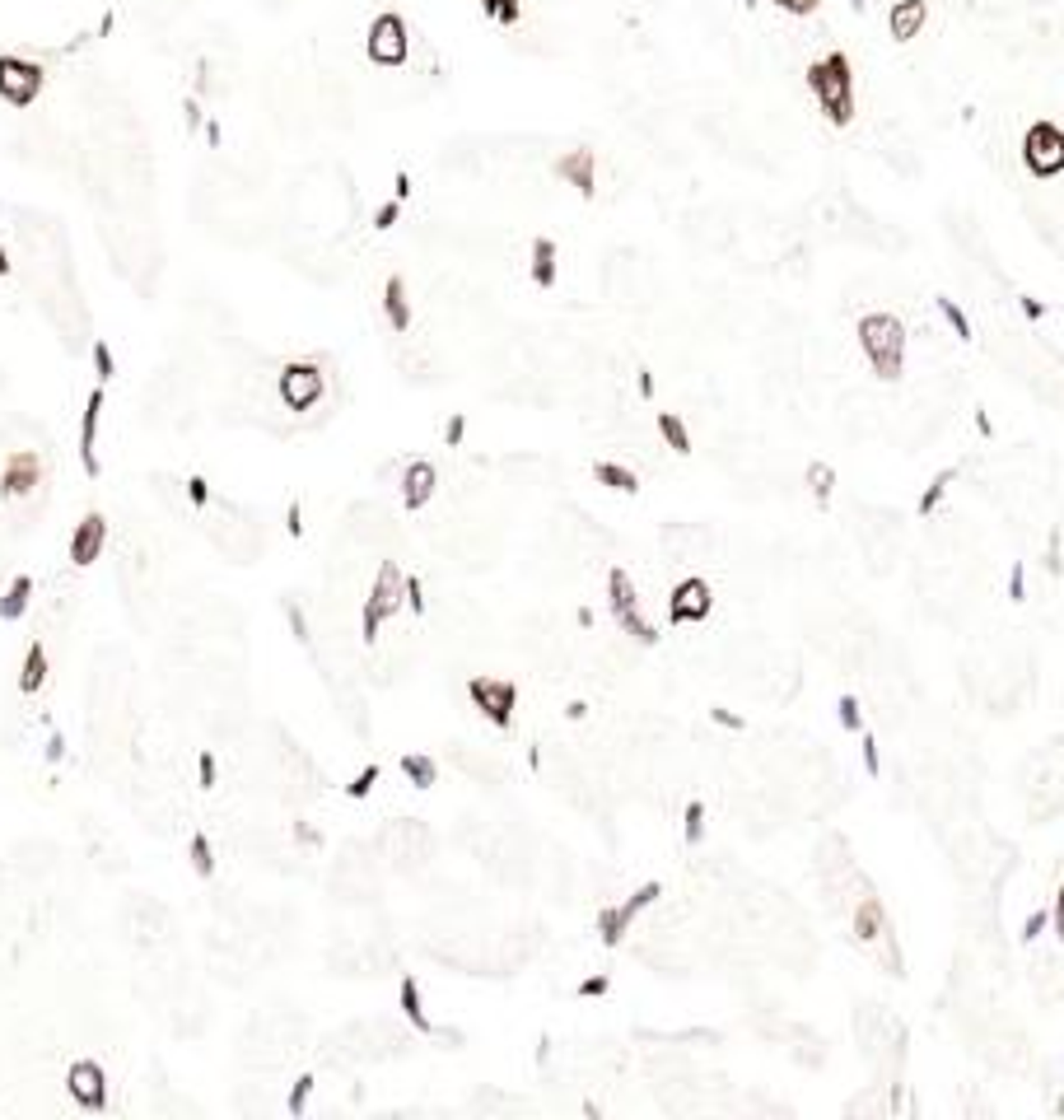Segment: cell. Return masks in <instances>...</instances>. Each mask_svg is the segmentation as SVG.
I'll return each instance as SVG.
<instances>
[{"mask_svg":"<svg viewBox=\"0 0 1064 1120\" xmlns=\"http://www.w3.org/2000/svg\"><path fill=\"white\" fill-rule=\"evenodd\" d=\"M808 89L817 94L826 122L850 127V117H854V75H850V57L841 47L808 66Z\"/></svg>","mask_w":1064,"mask_h":1120,"instance_id":"1","label":"cell"},{"mask_svg":"<svg viewBox=\"0 0 1064 1120\" xmlns=\"http://www.w3.org/2000/svg\"><path fill=\"white\" fill-rule=\"evenodd\" d=\"M850 929H854V943L869 952L878 967H887L892 976H901V948H896L892 915H887V906H883L873 892L859 897V906H854V915H850Z\"/></svg>","mask_w":1064,"mask_h":1120,"instance_id":"2","label":"cell"},{"mask_svg":"<svg viewBox=\"0 0 1064 1120\" xmlns=\"http://www.w3.org/2000/svg\"><path fill=\"white\" fill-rule=\"evenodd\" d=\"M859 346L869 355V365L878 379L896 383L901 369H905V327L896 323L892 313H863L859 317Z\"/></svg>","mask_w":1064,"mask_h":1120,"instance_id":"3","label":"cell"},{"mask_svg":"<svg viewBox=\"0 0 1064 1120\" xmlns=\"http://www.w3.org/2000/svg\"><path fill=\"white\" fill-rule=\"evenodd\" d=\"M402 597H407L402 570L392 565V560H383V565H378V579H374V588H369V597H365V639H369V645L378 639V626L402 607Z\"/></svg>","mask_w":1064,"mask_h":1120,"instance_id":"4","label":"cell"},{"mask_svg":"<svg viewBox=\"0 0 1064 1120\" xmlns=\"http://www.w3.org/2000/svg\"><path fill=\"white\" fill-rule=\"evenodd\" d=\"M1022 164L1032 178H1055L1064 173V131L1055 122H1032L1022 136Z\"/></svg>","mask_w":1064,"mask_h":1120,"instance_id":"5","label":"cell"},{"mask_svg":"<svg viewBox=\"0 0 1064 1120\" xmlns=\"http://www.w3.org/2000/svg\"><path fill=\"white\" fill-rule=\"evenodd\" d=\"M607 603H612V617L621 621L625 635H635L640 645H654V639H658V630L640 617V593H635V584H630L625 570H612L607 575Z\"/></svg>","mask_w":1064,"mask_h":1120,"instance_id":"6","label":"cell"},{"mask_svg":"<svg viewBox=\"0 0 1064 1120\" xmlns=\"http://www.w3.org/2000/svg\"><path fill=\"white\" fill-rule=\"evenodd\" d=\"M365 47H369V61H378V66H402V61L411 57L407 19H402V15H392V10H383V15L369 24Z\"/></svg>","mask_w":1064,"mask_h":1120,"instance_id":"7","label":"cell"},{"mask_svg":"<svg viewBox=\"0 0 1064 1120\" xmlns=\"http://www.w3.org/2000/svg\"><path fill=\"white\" fill-rule=\"evenodd\" d=\"M43 66L37 61H24V57H0V99L15 103V108H28L37 94H43Z\"/></svg>","mask_w":1064,"mask_h":1120,"instance_id":"8","label":"cell"},{"mask_svg":"<svg viewBox=\"0 0 1064 1120\" xmlns=\"http://www.w3.org/2000/svg\"><path fill=\"white\" fill-rule=\"evenodd\" d=\"M323 388H327V379H323V369L313 365V359H299V365L281 369V402L290 411H308L323 397Z\"/></svg>","mask_w":1064,"mask_h":1120,"instance_id":"9","label":"cell"},{"mask_svg":"<svg viewBox=\"0 0 1064 1120\" xmlns=\"http://www.w3.org/2000/svg\"><path fill=\"white\" fill-rule=\"evenodd\" d=\"M471 700H477V705L491 714V724L509 729L519 691H514V682H500V677H477V682H471Z\"/></svg>","mask_w":1064,"mask_h":1120,"instance_id":"10","label":"cell"},{"mask_svg":"<svg viewBox=\"0 0 1064 1120\" xmlns=\"http://www.w3.org/2000/svg\"><path fill=\"white\" fill-rule=\"evenodd\" d=\"M709 607H715V593H709L705 579H682L673 588V603H667V617L677 626H691V621H705Z\"/></svg>","mask_w":1064,"mask_h":1120,"instance_id":"11","label":"cell"},{"mask_svg":"<svg viewBox=\"0 0 1064 1120\" xmlns=\"http://www.w3.org/2000/svg\"><path fill=\"white\" fill-rule=\"evenodd\" d=\"M33 486H43V458L33 449H19L5 458V472H0V491L5 495H28Z\"/></svg>","mask_w":1064,"mask_h":1120,"instance_id":"12","label":"cell"},{"mask_svg":"<svg viewBox=\"0 0 1064 1120\" xmlns=\"http://www.w3.org/2000/svg\"><path fill=\"white\" fill-rule=\"evenodd\" d=\"M649 901H658V883H645L635 897H630L625 906H607L603 910V919H598V929H603V943H621V934L630 929V919H635Z\"/></svg>","mask_w":1064,"mask_h":1120,"instance_id":"13","label":"cell"},{"mask_svg":"<svg viewBox=\"0 0 1064 1120\" xmlns=\"http://www.w3.org/2000/svg\"><path fill=\"white\" fill-rule=\"evenodd\" d=\"M66 1084H70V1097L80 1102V1106H89V1111H103V1106H108V1084H103V1069H98L94 1060L70 1064Z\"/></svg>","mask_w":1064,"mask_h":1120,"instance_id":"14","label":"cell"},{"mask_svg":"<svg viewBox=\"0 0 1064 1120\" xmlns=\"http://www.w3.org/2000/svg\"><path fill=\"white\" fill-rule=\"evenodd\" d=\"M435 462H425V458H416V462H407L402 467V504L407 509H425L429 504V495H435Z\"/></svg>","mask_w":1064,"mask_h":1120,"instance_id":"15","label":"cell"},{"mask_svg":"<svg viewBox=\"0 0 1064 1120\" xmlns=\"http://www.w3.org/2000/svg\"><path fill=\"white\" fill-rule=\"evenodd\" d=\"M925 24H929V5H925V0H896V5L887 10L892 43H911V37H920Z\"/></svg>","mask_w":1064,"mask_h":1120,"instance_id":"16","label":"cell"},{"mask_svg":"<svg viewBox=\"0 0 1064 1120\" xmlns=\"http://www.w3.org/2000/svg\"><path fill=\"white\" fill-rule=\"evenodd\" d=\"M103 542H108V518L103 513H89L85 524L75 528V537H70V560H75V565H94Z\"/></svg>","mask_w":1064,"mask_h":1120,"instance_id":"17","label":"cell"},{"mask_svg":"<svg viewBox=\"0 0 1064 1120\" xmlns=\"http://www.w3.org/2000/svg\"><path fill=\"white\" fill-rule=\"evenodd\" d=\"M98 416H103V388L89 392L85 416H80V462L89 476H98Z\"/></svg>","mask_w":1064,"mask_h":1120,"instance_id":"18","label":"cell"},{"mask_svg":"<svg viewBox=\"0 0 1064 1120\" xmlns=\"http://www.w3.org/2000/svg\"><path fill=\"white\" fill-rule=\"evenodd\" d=\"M556 173L579 192V196H594L598 192V173H594V150H570L561 164H556Z\"/></svg>","mask_w":1064,"mask_h":1120,"instance_id":"19","label":"cell"},{"mask_svg":"<svg viewBox=\"0 0 1064 1120\" xmlns=\"http://www.w3.org/2000/svg\"><path fill=\"white\" fill-rule=\"evenodd\" d=\"M383 313H387L392 332H407L411 327V299H407V280L402 275H392L387 285H383Z\"/></svg>","mask_w":1064,"mask_h":1120,"instance_id":"20","label":"cell"},{"mask_svg":"<svg viewBox=\"0 0 1064 1120\" xmlns=\"http://www.w3.org/2000/svg\"><path fill=\"white\" fill-rule=\"evenodd\" d=\"M532 280L542 290L556 285V244L551 238H532Z\"/></svg>","mask_w":1064,"mask_h":1120,"instance_id":"21","label":"cell"},{"mask_svg":"<svg viewBox=\"0 0 1064 1120\" xmlns=\"http://www.w3.org/2000/svg\"><path fill=\"white\" fill-rule=\"evenodd\" d=\"M594 476H598L603 486L621 491V495H635V491H640V476L630 472V467H621V462H598V467H594Z\"/></svg>","mask_w":1064,"mask_h":1120,"instance_id":"22","label":"cell"},{"mask_svg":"<svg viewBox=\"0 0 1064 1120\" xmlns=\"http://www.w3.org/2000/svg\"><path fill=\"white\" fill-rule=\"evenodd\" d=\"M953 482H957V467H943V472L934 476V482L925 486V495H920L915 513H920V518H929V513H934V509L943 504V495H948V486H953Z\"/></svg>","mask_w":1064,"mask_h":1120,"instance_id":"23","label":"cell"},{"mask_svg":"<svg viewBox=\"0 0 1064 1120\" xmlns=\"http://www.w3.org/2000/svg\"><path fill=\"white\" fill-rule=\"evenodd\" d=\"M658 434L667 439V449H673V453H691V434H687V425L673 411H658Z\"/></svg>","mask_w":1064,"mask_h":1120,"instance_id":"24","label":"cell"},{"mask_svg":"<svg viewBox=\"0 0 1064 1120\" xmlns=\"http://www.w3.org/2000/svg\"><path fill=\"white\" fill-rule=\"evenodd\" d=\"M43 677H47V654H43V645H33V649H28V659H24V677H19V687H24V691H37V687H43Z\"/></svg>","mask_w":1064,"mask_h":1120,"instance_id":"25","label":"cell"},{"mask_svg":"<svg viewBox=\"0 0 1064 1120\" xmlns=\"http://www.w3.org/2000/svg\"><path fill=\"white\" fill-rule=\"evenodd\" d=\"M934 308L943 313V323H948V327H953V332H957L962 341H971V317H966V313L957 308V299H948V295H938V299H934Z\"/></svg>","mask_w":1064,"mask_h":1120,"instance_id":"26","label":"cell"},{"mask_svg":"<svg viewBox=\"0 0 1064 1120\" xmlns=\"http://www.w3.org/2000/svg\"><path fill=\"white\" fill-rule=\"evenodd\" d=\"M28 593H33V579H28V575H19V579L10 584V593L0 597V617H19V612L28 607Z\"/></svg>","mask_w":1064,"mask_h":1120,"instance_id":"27","label":"cell"},{"mask_svg":"<svg viewBox=\"0 0 1064 1120\" xmlns=\"http://www.w3.org/2000/svg\"><path fill=\"white\" fill-rule=\"evenodd\" d=\"M402 1009H407V1018L416 1022V1032H435V1027H429V1018H425V1009H420V990H416L411 976L402 980Z\"/></svg>","mask_w":1064,"mask_h":1120,"instance_id":"28","label":"cell"},{"mask_svg":"<svg viewBox=\"0 0 1064 1120\" xmlns=\"http://www.w3.org/2000/svg\"><path fill=\"white\" fill-rule=\"evenodd\" d=\"M808 491L826 504V500H832V491H836V472L826 467V462H812V467H808Z\"/></svg>","mask_w":1064,"mask_h":1120,"instance_id":"29","label":"cell"},{"mask_svg":"<svg viewBox=\"0 0 1064 1120\" xmlns=\"http://www.w3.org/2000/svg\"><path fill=\"white\" fill-rule=\"evenodd\" d=\"M477 5H481L495 24H519V19H523V0H477Z\"/></svg>","mask_w":1064,"mask_h":1120,"instance_id":"30","label":"cell"},{"mask_svg":"<svg viewBox=\"0 0 1064 1120\" xmlns=\"http://www.w3.org/2000/svg\"><path fill=\"white\" fill-rule=\"evenodd\" d=\"M402 771L420 784V789H429V784H435V762H429V756H407V762H402Z\"/></svg>","mask_w":1064,"mask_h":1120,"instance_id":"31","label":"cell"},{"mask_svg":"<svg viewBox=\"0 0 1064 1120\" xmlns=\"http://www.w3.org/2000/svg\"><path fill=\"white\" fill-rule=\"evenodd\" d=\"M191 864H196V873H211L215 868V859H211V845H206V835H191Z\"/></svg>","mask_w":1064,"mask_h":1120,"instance_id":"32","label":"cell"},{"mask_svg":"<svg viewBox=\"0 0 1064 1120\" xmlns=\"http://www.w3.org/2000/svg\"><path fill=\"white\" fill-rule=\"evenodd\" d=\"M859 747H863V771H869V775L878 780V775H883V756H878V738H869V733H863V742H859Z\"/></svg>","mask_w":1064,"mask_h":1120,"instance_id":"33","label":"cell"},{"mask_svg":"<svg viewBox=\"0 0 1064 1120\" xmlns=\"http://www.w3.org/2000/svg\"><path fill=\"white\" fill-rule=\"evenodd\" d=\"M94 369H98V379H103V383L117 374V365H112V350H108L103 341H94Z\"/></svg>","mask_w":1064,"mask_h":1120,"instance_id":"34","label":"cell"},{"mask_svg":"<svg viewBox=\"0 0 1064 1120\" xmlns=\"http://www.w3.org/2000/svg\"><path fill=\"white\" fill-rule=\"evenodd\" d=\"M700 835H705V808L691 804L687 808V840H700Z\"/></svg>","mask_w":1064,"mask_h":1120,"instance_id":"35","label":"cell"},{"mask_svg":"<svg viewBox=\"0 0 1064 1120\" xmlns=\"http://www.w3.org/2000/svg\"><path fill=\"white\" fill-rule=\"evenodd\" d=\"M775 5H780L784 15H799V19H808V15L821 5V0H775Z\"/></svg>","mask_w":1064,"mask_h":1120,"instance_id":"36","label":"cell"},{"mask_svg":"<svg viewBox=\"0 0 1064 1120\" xmlns=\"http://www.w3.org/2000/svg\"><path fill=\"white\" fill-rule=\"evenodd\" d=\"M1046 925H1050V910L1028 915V925H1022V939H1028V943H1032V939H1041V929H1046Z\"/></svg>","mask_w":1064,"mask_h":1120,"instance_id":"37","label":"cell"},{"mask_svg":"<svg viewBox=\"0 0 1064 1120\" xmlns=\"http://www.w3.org/2000/svg\"><path fill=\"white\" fill-rule=\"evenodd\" d=\"M398 215H402V202H387V206H378L374 224H378V229H392V224H398Z\"/></svg>","mask_w":1064,"mask_h":1120,"instance_id":"38","label":"cell"},{"mask_svg":"<svg viewBox=\"0 0 1064 1120\" xmlns=\"http://www.w3.org/2000/svg\"><path fill=\"white\" fill-rule=\"evenodd\" d=\"M841 724H845V729H859V724H863V719H859V700H850V696L841 700Z\"/></svg>","mask_w":1064,"mask_h":1120,"instance_id":"39","label":"cell"},{"mask_svg":"<svg viewBox=\"0 0 1064 1120\" xmlns=\"http://www.w3.org/2000/svg\"><path fill=\"white\" fill-rule=\"evenodd\" d=\"M1050 925H1055V939H1064V887L1055 892V906H1050Z\"/></svg>","mask_w":1064,"mask_h":1120,"instance_id":"40","label":"cell"},{"mask_svg":"<svg viewBox=\"0 0 1064 1120\" xmlns=\"http://www.w3.org/2000/svg\"><path fill=\"white\" fill-rule=\"evenodd\" d=\"M187 495H191V504H206V500H211V491H206L201 476H191V482H187Z\"/></svg>","mask_w":1064,"mask_h":1120,"instance_id":"41","label":"cell"},{"mask_svg":"<svg viewBox=\"0 0 1064 1120\" xmlns=\"http://www.w3.org/2000/svg\"><path fill=\"white\" fill-rule=\"evenodd\" d=\"M462 430H467V420H462V416H453V420H449V430H444V439H449V444H458Z\"/></svg>","mask_w":1064,"mask_h":1120,"instance_id":"42","label":"cell"},{"mask_svg":"<svg viewBox=\"0 0 1064 1120\" xmlns=\"http://www.w3.org/2000/svg\"><path fill=\"white\" fill-rule=\"evenodd\" d=\"M374 775H378V771H365L360 780H355V784H350V793H355V798H360V793H369V784H374Z\"/></svg>","mask_w":1064,"mask_h":1120,"instance_id":"43","label":"cell"},{"mask_svg":"<svg viewBox=\"0 0 1064 1120\" xmlns=\"http://www.w3.org/2000/svg\"><path fill=\"white\" fill-rule=\"evenodd\" d=\"M1008 593H1013V597H1022V565H1013V575H1008Z\"/></svg>","mask_w":1064,"mask_h":1120,"instance_id":"44","label":"cell"},{"mask_svg":"<svg viewBox=\"0 0 1064 1120\" xmlns=\"http://www.w3.org/2000/svg\"><path fill=\"white\" fill-rule=\"evenodd\" d=\"M1022 313H1028V317H1046V304H1037V299H1022Z\"/></svg>","mask_w":1064,"mask_h":1120,"instance_id":"45","label":"cell"},{"mask_svg":"<svg viewBox=\"0 0 1064 1120\" xmlns=\"http://www.w3.org/2000/svg\"><path fill=\"white\" fill-rule=\"evenodd\" d=\"M187 127H191V131L201 127V108H196V103H187Z\"/></svg>","mask_w":1064,"mask_h":1120,"instance_id":"46","label":"cell"},{"mask_svg":"<svg viewBox=\"0 0 1064 1120\" xmlns=\"http://www.w3.org/2000/svg\"><path fill=\"white\" fill-rule=\"evenodd\" d=\"M407 196H411V178H407V173H398V202H407Z\"/></svg>","mask_w":1064,"mask_h":1120,"instance_id":"47","label":"cell"},{"mask_svg":"<svg viewBox=\"0 0 1064 1120\" xmlns=\"http://www.w3.org/2000/svg\"><path fill=\"white\" fill-rule=\"evenodd\" d=\"M10 271V257H5V248H0V275H5Z\"/></svg>","mask_w":1064,"mask_h":1120,"instance_id":"48","label":"cell"},{"mask_svg":"<svg viewBox=\"0 0 1064 1120\" xmlns=\"http://www.w3.org/2000/svg\"><path fill=\"white\" fill-rule=\"evenodd\" d=\"M742 5H757V0H742Z\"/></svg>","mask_w":1064,"mask_h":1120,"instance_id":"49","label":"cell"}]
</instances>
